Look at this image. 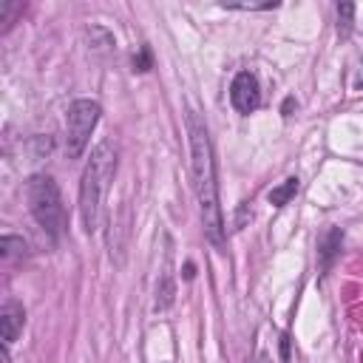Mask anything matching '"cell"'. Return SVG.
Listing matches in <instances>:
<instances>
[{
  "mask_svg": "<svg viewBox=\"0 0 363 363\" xmlns=\"http://www.w3.org/2000/svg\"><path fill=\"white\" fill-rule=\"evenodd\" d=\"M187 139H190V170H193V190L199 199L201 221L207 238L221 247L224 244V221L218 207V182H216V159L207 125L196 111H187Z\"/></svg>",
  "mask_w": 363,
  "mask_h": 363,
  "instance_id": "6da1fadb",
  "label": "cell"
},
{
  "mask_svg": "<svg viewBox=\"0 0 363 363\" xmlns=\"http://www.w3.org/2000/svg\"><path fill=\"white\" fill-rule=\"evenodd\" d=\"M113 173H116V147L108 139H102L91 150V159L85 164L82 184H79V218H82L85 233H94L99 224L102 201H105V193H108Z\"/></svg>",
  "mask_w": 363,
  "mask_h": 363,
  "instance_id": "7a4b0ae2",
  "label": "cell"
},
{
  "mask_svg": "<svg viewBox=\"0 0 363 363\" xmlns=\"http://www.w3.org/2000/svg\"><path fill=\"white\" fill-rule=\"evenodd\" d=\"M26 201H28L34 221L48 233V238L57 241L65 230V207H62V196H60L57 182L45 173H34L26 182Z\"/></svg>",
  "mask_w": 363,
  "mask_h": 363,
  "instance_id": "3957f363",
  "label": "cell"
},
{
  "mask_svg": "<svg viewBox=\"0 0 363 363\" xmlns=\"http://www.w3.org/2000/svg\"><path fill=\"white\" fill-rule=\"evenodd\" d=\"M96 122H99V102H94V99L71 102V108L65 113V153H68V159L82 156Z\"/></svg>",
  "mask_w": 363,
  "mask_h": 363,
  "instance_id": "277c9868",
  "label": "cell"
},
{
  "mask_svg": "<svg viewBox=\"0 0 363 363\" xmlns=\"http://www.w3.org/2000/svg\"><path fill=\"white\" fill-rule=\"evenodd\" d=\"M230 102L238 113H252L261 105V88H258L255 74H250V71L235 74V79L230 85Z\"/></svg>",
  "mask_w": 363,
  "mask_h": 363,
  "instance_id": "5b68a950",
  "label": "cell"
},
{
  "mask_svg": "<svg viewBox=\"0 0 363 363\" xmlns=\"http://www.w3.org/2000/svg\"><path fill=\"white\" fill-rule=\"evenodd\" d=\"M23 323H26V309H23V303L6 301L3 309H0V335H3V343L17 340V335L23 332Z\"/></svg>",
  "mask_w": 363,
  "mask_h": 363,
  "instance_id": "8992f818",
  "label": "cell"
},
{
  "mask_svg": "<svg viewBox=\"0 0 363 363\" xmlns=\"http://www.w3.org/2000/svg\"><path fill=\"white\" fill-rule=\"evenodd\" d=\"M340 241H343V233L337 230V227H329L323 235H320V267L323 269H329L332 267V261H335V255H337V250H340Z\"/></svg>",
  "mask_w": 363,
  "mask_h": 363,
  "instance_id": "52a82bcc",
  "label": "cell"
},
{
  "mask_svg": "<svg viewBox=\"0 0 363 363\" xmlns=\"http://www.w3.org/2000/svg\"><path fill=\"white\" fill-rule=\"evenodd\" d=\"M295 193H298V179L289 176L286 182H281L278 187H272V190L267 193V199H269L272 207H284V204H289V199H292Z\"/></svg>",
  "mask_w": 363,
  "mask_h": 363,
  "instance_id": "ba28073f",
  "label": "cell"
},
{
  "mask_svg": "<svg viewBox=\"0 0 363 363\" xmlns=\"http://www.w3.org/2000/svg\"><path fill=\"white\" fill-rule=\"evenodd\" d=\"M26 252V241L17 238V235H3L0 238V258L3 261H11L14 255H23Z\"/></svg>",
  "mask_w": 363,
  "mask_h": 363,
  "instance_id": "9c48e42d",
  "label": "cell"
},
{
  "mask_svg": "<svg viewBox=\"0 0 363 363\" xmlns=\"http://www.w3.org/2000/svg\"><path fill=\"white\" fill-rule=\"evenodd\" d=\"M20 11H23V3H17V0H0V23H3L0 31H9V26L14 23V17Z\"/></svg>",
  "mask_w": 363,
  "mask_h": 363,
  "instance_id": "30bf717a",
  "label": "cell"
},
{
  "mask_svg": "<svg viewBox=\"0 0 363 363\" xmlns=\"http://www.w3.org/2000/svg\"><path fill=\"white\" fill-rule=\"evenodd\" d=\"M352 14H354V6L352 3H340L337 6V31H340V37H349V31H352Z\"/></svg>",
  "mask_w": 363,
  "mask_h": 363,
  "instance_id": "8fae6325",
  "label": "cell"
},
{
  "mask_svg": "<svg viewBox=\"0 0 363 363\" xmlns=\"http://www.w3.org/2000/svg\"><path fill=\"white\" fill-rule=\"evenodd\" d=\"M9 343H3V349H0V363H9V349H6Z\"/></svg>",
  "mask_w": 363,
  "mask_h": 363,
  "instance_id": "7c38bea8",
  "label": "cell"
}]
</instances>
